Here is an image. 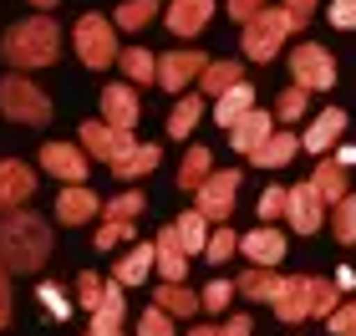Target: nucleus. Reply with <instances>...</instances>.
<instances>
[{
  "label": "nucleus",
  "mask_w": 356,
  "mask_h": 336,
  "mask_svg": "<svg viewBox=\"0 0 356 336\" xmlns=\"http://www.w3.org/2000/svg\"><path fill=\"white\" fill-rule=\"evenodd\" d=\"M51 260V224L31 209L0 214V270L6 275H36Z\"/></svg>",
  "instance_id": "1"
},
{
  "label": "nucleus",
  "mask_w": 356,
  "mask_h": 336,
  "mask_svg": "<svg viewBox=\"0 0 356 336\" xmlns=\"http://www.w3.org/2000/svg\"><path fill=\"white\" fill-rule=\"evenodd\" d=\"M0 56L10 61L15 72H36V67H51L61 56V26L56 15H26V21H15L6 36H0Z\"/></svg>",
  "instance_id": "2"
},
{
  "label": "nucleus",
  "mask_w": 356,
  "mask_h": 336,
  "mask_svg": "<svg viewBox=\"0 0 356 336\" xmlns=\"http://www.w3.org/2000/svg\"><path fill=\"white\" fill-rule=\"evenodd\" d=\"M72 46H76V56H82V67H92V72H102V67H112V61L122 56V46H118V26H112V15H102V10L76 15V26H72Z\"/></svg>",
  "instance_id": "3"
},
{
  "label": "nucleus",
  "mask_w": 356,
  "mask_h": 336,
  "mask_svg": "<svg viewBox=\"0 0 356 336\" xmlns=\"http://www.w3.org/2000/svg\"><path fill=\"white\" fill-rule=\"evenodd\" d=\"M296 36V26H290L285 6H265L254 21L239 26V51H245L250 61H275V51Z\"/></svg>",
  "instance_id": "4"
},
{
  "label": "nucleus",
  "mask_w": 356,
  "mask_h": 336,
  "mask_svg": "<svg viewBox=\"0 0 356 336\" xmlns=\"http://www.w3.org/2000/svg\"><path fill=\"white\" fill-rule=\"evenodd\" d=\"M0 112H6L10 122H21V127H46L51 122V97H46L26 72H10L6 82H0Z\"/></svg>",
  "instance_id": "5"
},
{
  "label": "nucleus",
  "mask_w": 356,
  "mask_h": 336,
  "mask_svg": "<svg viewBox=\"0 0 356 336\" xmlns=\"http://www.w3.org/2000/svg\"><path fill=\"white\" fill-rule=\"evenodd\" d=\"M76 143H82V153H87V158H97V163H107V168L138 148V138H133V133H122V127H112V122H102V118H92V122L76 127Z\"/></svg>",
  "instance_id": "6"
},
{
  "label": "nucleus",
  "mask_w": 356,
  "mask_h": 336,
  "mask_svg": "<svg viewBox=\"0 0 356 336\" xmlns=\"http://www.w3.org/2000/svg\"><path fill=\"white\" fill-rule=\"evenodd\" d=\"M239 184H245V173L224 168V173H209V184L193 194V209H199L209 224H229L234 219V199H239Z\"/></svg>",
  "instance_id": "7"
},
{
  "label": "nucleus",
  "mask_w": 356,
  "mask_h": 336,
  "mask_svg": "<svg viewBox=\"0 0 356 336\" xmlns=\"http://www.w3.org/2000/svg\"><path fill=\"white\" fill-rule=\"evenodd\" d=\"M290 77H296V87H305V92H331L336 87V56L326 46L305 41V46L290 51Z\"/></svg>",
  "instance_id": "8"
},
{
  "label": "nucleus",
  "mask_w": 356,
  "mask_h": 336,
  "mask_svg": "<svg viewBox=\"0 0 356 336\" xmlns=\"http://www.w3.org/2000/svg\"><path fill=\"white\" fill-rule=\"evenodd\" d=\"M326 219H331V209H326V199L316 194L311 179L290 184V204H285V224H290V230H296V234H316Z\"/></svg>",
  "instance_id": "9"
},
{
  "label": "nucleus",
  "mask_w": 356,
  "mask_h": 336,
  "mask_svg": "<svg viewBox=\"0 0 356 336\" xmlns=\"http://www.w3.org/2000/svg\"><path fill=\"white\" fill-rule=\"evenodd\" d=\"M41 168L61 184H87L92 179V158L82 153V143H41Z\"/></svg>",
  "instance_id": "10"
},
{
  "label": "nucleus",
  "mask_w": 356,
  "mask_h": 336,
  "mask_svg": "<svg viewBox=\"0 0 356 336\" xmlns=\"http://www.w3.org/2000/svg\"><path fill=\"white\" fill-rule=\"evenodd\" d=\"M36 199V173L26 158H0V214H15Z\"/></svg>",
  "instance_id": "11"
},
{
  "label": "nucleus",
  "mask_w": 356,
  "mask_h": 336,
  "mask_svg": "<svg viewBox=\"0 0 356 336\" xmlns=\"http://www.w3.org/2000/svg\"><path fill=\"white\" fill-rule=\"evenodd\" d=\"M204 67H209L204 51H163V56H158V87L184 97L188 82H199V77H204Z\"/></svg>",
  "instance_id": "12"
},
{
  "label": "nucleus",
  "mask_w": 356,
  "mask_h": 336,
  "mask_svg": "<svg viewBox=\"0 0 356 336\" xmlns=\"http://www.w3.org/2000/svg\"><path fill=\"white\" fill-rule=\"evenodd\" d=\"M97 102H102V122L122 127V133H133L138 118H143V102H138V87L133 82H112L97 92Z\"/></svg>",
  "instance_id": "13"
},
{
  "label": "nucleus",
  "mask_w": 356,
  "mask_h": 336,
  "mask_svg": "<svg viewBox=\"0 0 356 336\" xmlns=\"http://www.w3.org/2000/svg\"><path fill=\"white\" fill-rule=\"evenodd\" d=\"M311 296H316V275H285L280 296H275V321L300 326L305 316H311Z\"/></svg>",
  "instance_id": "14"
},
{
  "label": "nucleus",
  "mask_w": 356,
  "mask_h": 336,
  "mask_svg": "<svg viewBox=\"0 0 356 336\" xmlns=\"http://www.w3.org/2000/svg\"><path fill=\"white\" fill-rule=\"evenodd\" d=\"M239 255H245L250 265H265V270H280L285 260V234L275 230V224H260V230L239 234Z\"/></svg>",
  "instance_id": "15"
},
{
  "label": "nucleus",
  "mask_w": 356,
  "mask_h": 336,
  "mask_svg": "<svg viewBox=\"0 0 356 336\" xmlns=\"http://www.w3.org/2000/svg\"><path fill=\"white\" fill-rule=\"evenodd\" d=\"M67 230H76V224H87V219H97L102 214V199L92 194L87 184H61V194H56V209H51Z\"/></svg>",
  "instance_id": "16"
},
{
  "label": "nucleus",
  "mask_w": 356,
  "mask_h": 336,
  "mask_svg": "<svg viewBox=\"0 0 356 336\" xmlns=\"http://www.w3.org/2000/svg\"><path fill=\"white\" fill-rule=\"evenodd\" d=\"M270 138H275V112H265V107H254L250 118H239V122L229 127L234 153H245V158H254V153H260Z\"/></svg>",
  "instance_id": "17"
},
{
  "label": "nucleus",
  "mask_w": 356,
  "mask_h": 336,
  "mask_svg": "<svg viewBox=\"0 0 356 336\" xmlns=\"http://www.w3.org/2000/svg\"><path fill=\"white\" fill-rule=\"evenodd\" d=\"M209 21H214V0H168L163 10V26L173 36H199Z\"/></svg>",
  "instance_id": "18"
},
{
  "label": "nucleus",
  "mask_w": 356,
  "mask_h": 336,
  "mask_svg": "<svg viewBox=\"0 0 356 336\" xmlns=\"http://www.w3.org/2000/svg\"><path fill=\"white\" fill-rule=\"evenodd\" d=\"M153 250H158V275L163 280H184L188 275V250H184V239H178V224H163V230L153 234Z\"/></svg>",
  "instance_id": "19"
},
{
  "label": "nucleus",
  "mask_w": 356,
  "mask_h": 336,
  "mask_svg": "<svg viewBox=\"0 0 356 336\" xmlns=\"http://www.w3.org/2000/svg\"><path fill=\"white\" fill-rule=\"evenodd\" d=\"M341 133H346V112L341 107H326V112H316V122L300 133V148L305 153H331L336 143H341Z\"/></svg>",
  "instance_id": "20"
},
{
  "label": "nucleus",
  "mask_w": 356,
  "mask_h": 336,
  "mask_svg": "<svg viewBox=\"0 0 356 336\" xmlns=\"http://www.w3.org/2000/svg\"><path fill=\"white\" fill-rule=\"evenodd\" d=\"M122 291L127 285H118V280H107V296H102V306L92 311V336H122V326H127V301H122Z\"/></svg>",
  "instance_id": "21"
},
{
  "label": "nucleus",
  "mask_w": 356,
  "mask_h": 336,
  "mask_svg": "<svg viewBox=\"0 0 356 336\" xmlns=\"http://www.w3.org/2000/svg\"><path fill=\"white\" fill-rule=\"evenodd\" d=\"M280 270H265V265H245L234 275V291L245 301H265V306H275V296H280Z\"/></svg>",
  "instance_id": "22"
},
{
  "label": "nucleus",
  "mask_w": 356,
  "mask_h": 336,
  "mask_svg": "<svg viewBox=\"0 0 356 336\" xmlns=\"http://www.w3.org/2000/svg\"><path fill=\"white\" fill-rule=\"evenodd\" d=\"M153 270H158V250H153V239H148V245L138 239V245H127V255L118 260L112 280H118V285H143V280L153 275Z\"/></svg>",
  "instance_id": "23"
},
{
  "label": "nucleus",
  "mask_w": 356,
  "mask_h": 336,
  "mask_svg": "<svg viewBox=\"0 0 356 336\" xmlns=\"http://www.w3.org/2000/svg\"><path fill=\"white\" fill-rule=\"evenodd\" d=\"M311 184H316V194L326 199V209H336V204L351 194V173H346V163H336V158H321Z\"/></svg>",
  "instance_id": "24"
},
{
  "label": "nucleus",
  "mask_w": 356,
  "mask_h": 336,
  "mask_svg": "<svg viewBox=\"0 0 356 336\" xmlns=\"http://www.w3.org/2000/svg\"><path fill=\"white\" fill-rule=\"evenodd\" d=\"M245 82V61L239 56H224V61H209L204 77H199V97H224L229 87Z\"/></svg>",
  "instance_id": "25"
},
{
  "label": "nucleus",
  "mask_w": 356,
  "mask_h": 336,
  "mask_svg": "<svg viewBox=\"0 0 356 336\" xmlns=\"http://www.w3.org/2000/svg\"><path fill=\"white\" fill-rule=\"evenodd\" d=\"M209 173H214V153H209L204 143H193V148L184 153V163H178V173H173V184L184 189V194H199V189L209 184Z\"/></svg>",
  "instance_id": "26"
},
{
  "label": "nucleus",
  "mask_w": 356,
  "mask_h": 336,
  "mask_svg": "<svg viewBox=\"0 0 356 336\" xmlns=\"http://www.w3.org/2000/svg\"><path fill=\"white\" fill-rule=\"evenodd\" d=\"M153 306H158V311H168L173 321H193V311H204V306H199V296H193L184 280H178V285L163 280V285L153 291Z\"/></svg>",
  "instance_id": "27"
},
{
  "label": "nucleus",
  "mask_w": 356,
  "mask_h": 336,
  "mask_svg": "<svg viewBox=\"0 0 356 336\" xmlns=\"http://www.w3.org/2000/svg\"><path fill=\"white\" fill-rule=\"evenodd\" d=\"M158 163H163V148H158V143H138V148L127 153V158H118V163H112V179H122V184H138L143 173H153Z\"/></svg>",
  "instance_id": "28"
},
{
  "label": "nucleus",
  "mask_w": 356,
  "mask_h": 336,
  "mask_svg": "<svg viewBox=\"0 0 356 336\" xmlns=\"http://www.w3.org/2000/svg\"><path fill=\"white\" fill-rule=\"evenodd\" d=\"M250 112H254V87L250 82H239V87L224 92V97H214V122L224 127V133H229L239 118H250Z\"/></svg>",
  "instance_id": "29"
},
{
  "label": "nucleus",
  "mask_w": 356,
  "mask_h": 336,
  "mask_svg": "<svg viewBox=\"0 0 356 336\" xmlns=\"http://www.w3.org/2000/svg\"><path fill=\"white\" fill-rule=\"evenodd\" d=\"M118 67H122V77H127L133 87H153V82H158V56L148 51V46H122Z\"/></svg>",
  "instance_id": "30"
},
{
  "label": "nucleus",
  "mask_w": 356,
  "mask_h": 336,
  "mask_svg": "<svg viewBox=\"0 0 356 336\" xmlns=\"http://www.w3.org/2000/svg\"><path fill=\"white\" fill-rule=\"evenodd\" d=\"M199 118H204V97H199V92H184V97L173 102V112H168V138L184 143L193 127H199Z\"/></svg>",
  "instance_id": "31"
},
{
  "label": "nucleus",
  "mask_w": 356,
  "mask_h": 336,
  "mask_svg": "<svg viewBox=\"0 0 356 336\" xmlns=\"http://www.w3.org/2000/svg\"><path fill=\"white\" fill-rule=\"evenodd\" d=\"M296 153H300V133H275V138L265 143V148H260V153L250 158V163L270 173V168H285V163H290V158H296Z\"/></svg>",
  "instance_id": "32"
},
{
  "label": "nucleus",
  "mask_w": 356,
  "mask_h": 336,
  "mask_svg": "<svg viewBox=\"0 0 356 336\" xmlns=\"http://www.w3.org/2000/svg\"><path fill=\"white\" fill-rule=\"evenodd\" d=\"M148 209V194H143L138 184H127L118 199H107L102 204V219H122V224H138V214Z\"/></svg>",
  "instance_id": "33"
},
{
  "label": "nucleus",
  "mask_w": 356,
  "mask_h": 336,
  "mask_svg": "<svg viewBox=\"0 0 356 336\" xmlns=\"http://www.w3.org/2000/svg\"><path fill=\"white\" fill-rule=\"evenodd\" d=\"M158 10H163L158 0H122V6L112 10V26H118V31H143Z\"/></svg>",
  "instance_id": "34"
},
{
  "label": "nucleus",
  "mask_w": 356,
  "mask_h": 336,
  "mask_svg": "<svg viewBox=\"0 0 356 336\" xmlns=\"http://www.w3.org/2000/svg\"><path fill=\"white\" fill-rule=\"evenodd\" d=\"M209 234H214V224H209L199 209H188V214H178V239H184V250L188 255H204L209 245Z\"/></svg>",
  "instance_id": "35"
},
{
  "label": "nucleus",
  "mask_w": 356,
  "mask_h": 336,
  "mask_svg": "<svg viewBox=\"0 0 356 336\" xmlns=\"http://www.w3.org/2000/svg\"><path fill=\"white\" fill-rule=\"evenodd\" d=\"M97 250H122V245H138V224H122V219H102L92 234Z\"/></svg>",
  "instance_id": "36"
},
{
  "label": "nucleus",
  "mask_w": 356,
  "mask_h": 336,
  "mask_svg": "<svg viewBox=\"0 0 356 336\" xmlns=\"http://www.w3.org/2000/svg\"><path fill=\"white\" fill-rule=\"evenodd\" d=\"M331 234H336V245H346V250L356 245V189L331 209Z\"/></svg>",
  "instance_id": "37"
},
{
  "label": "nucleus",
  "mask_w": 356,
  "mask_h": 336,
  "mask_svg": "<svg viewBox=\"0 0 356 336\" xmlns=\"http://www.w3.org/2000/svg\"><path fill=\"white\" fill-rule=\"evenodd\" d=\"M234 250H239L234 224H214V234H209V245H204V260L209 265H224V260H234Z\"/></svg>",
  "instance_id": "38"
},
{
  "label": "nucleus",
  "mask_w": 356,
  "mask_h": 336,
  "mask_svg": "<svg viewBox=\"0 0 356 336\" xmlns=\"http://www.w3.org/2000/svg\"><path fill=\"white\" fill-rule=\"evenodd\" d=\"M305 107H311V92L290 82L280 97H275V122H300V118H305Z\"/></svg>",
  "instance_id": "39"
},
{
  "label": "nucleus",
  "mask_w": 356,
  "mask_h": 336,
  "mask_svg": "<svg viewBox=\"0 0 356 336\" xmlns=\"http://www.w3.org/2000/svg\"><path fill=\"white\" fill-rule=\"evenodd\" d=\"M234 296H239V291H234V280H224V275H219V280H209L204 291H199V306H204L209 316H224Z\"/></svg>",
  "instance_id": "40"
},
{
  "label": "nucleus",
  "mask_w": 356,
  "mask_h": 336,
  "mask_svg": "<svg viewBox=\"0 0 356 336\" xmlns=\"http://www.w3.org/2000/svg\"><path fill=\"white\" fill-rule=\"evenodd\" d=\"M285 204H290V189L285 184H270L260 204H254V214H260V224H275V219H285Z\"/></svg>",
  "instance_id": "41"
},
{
  "label": "nucleus",
  "mask_w": 356,
  "mask_h": 336,
  "mask_svg": "<svg viewBox=\"0 0 356 336\" xmlns=\"http://www.w3.org/2000/svg\"><path fill=\"white\" fill-rule=\"evenodd\" d=\"M102 296H107V280L97 275V270H82V275H76V306L97 311V306H102Z\"/></svg>",
  "instance_id": "42"
},
{
  "label": "nucleus",
  "mask_w": 356,
  "mask_h": 336,
  "mask_svg": "<svg viewBox=\"0 0 356 336\" xmlns=\"http://www.w3.org/2000/svg\"><path fill=\"white\" fill-rule=\"evenodd\" d=\"M341 285H336V280H321L316 275V296H311V316H321V321H326V316L336 311V306H341Z\"/></svg>",
  "instance_id": "43"
},
{
  "label": "nucleus",
  "mask_w": 356,
  "mask_h": 336,
  "mask_svg": "<svg viewBox=\"0 0 356 336\" xmlns=\"http://www.w3.org/2000/svg\"><path fill=\"white\" fill-rule=\"evenodd\" d=\"M326 331H331V336H356V296H346L341 306L326 316Z\"/></svg>",
  "instance_id": "44"
},
{
  "label": "nucleus",
  "mask_w": 356,
  "mask_h": 336,
  "mask_svg": "<svg viewBox=\"0 0 356 336\" xmlns=\"http://www.w3.org/2000/svg\"><path fill=\"white\" fill-rule=\"evenodd\" d=\"M138 336H178V331H173V316L158 311V306H148V311L138 316Z\"/></svg>",
  "instance_id": "45"
},
{
  "label": "nucleus",
  "mask_w": 356,
  "mask_h": 336,
  "mask_svg": "<svg viewBox=\"0 0 356 336\" xmlns=\"http://www.w3.org/2000/svg\"><path fill=\"white\" fill-rule=\"evenodd\" d=\"M36 296H41V306L51 311L56 321H67V316H72V301H67V291H61V285H51V280H41V291H36Z\"/></svg>",
  "instance_id": "46"
},
{
  "label": "nucleus",
  "mask_w": 356,
  "mask_h": 336,
  "mask_svg": "<svg viewBox=\"0 0 356 336\" xmlns=\"http://www.w3.org/2000/svg\"><path fill=\"white\" fill-rule=\"evenodd\" d=\"M280 6H285V15H290V26L305 31V26L316 21V6H321V0H280Z\"/></svg>",
  "instance_id": "47"
},
{
  "label": "nucleus",
  "mask_w": 356,
  "mask_h": 336,
  "mask_svg": "<svg viewBox=\"0 0 356 336\" xmlns=\"http://www.w3.org/2000/svg\"><path fill=\"white\" fill-rule=\"evenodd\" d=\"M331 26L336 31H356V0H331Z\"/></svg>",
  "instance_id": "48"
},
{
  "label": "nucleus",
  "mask_w": 356,
  "mask_h": 336,
  "mask_svg": "<svg viewBox=\"0 0 356 336\" xmlns=\"http://www.w3.org/2000/svg\"><path fill=\"white\" fill-rule=\"evenodd\" d=\"M260 10H265V0H229V21H239V26L254 21Z\"/></svg>",
  "instance_id": "49"
},
{
  "label": "nucleus",
  "mask_w": 356,
  "mask_h": 336,
  "mask_svg": "<svg viewBox=\"0 0 356 336\" xmlns=\"http://www.w3.org/2000/svg\"><path fill=\"white\" fill-rule=\"evenodd\" d=\"M10 316H15V301H10V275L0 270V331L10 326Z\"/></svg>",
  "instance_id": "50"
},
{
  "label": "nucleus",
  "mask_w": 356,
  "mask_h": 336,
  "mask_svg": "<svg viewBox=\"0 0 356 336\" xmlns=\"http://www.w3.org/2000/svg\"><path fill=\"white\" fill-rule=\"evenodd\" d=\"M219 336H254V321H250V316H245V311H234V316H229V321H224V326H219Z\"/></svg>",
  "instance_id": "51"
},
{
  "label": "nucleus",
  "mask_w": 356,
  "mask_h": 336,
  "mask_svg": "<svg viewBox=\"0 0 356 336\" xmlns=\"http://www.w3.org/2000/svg\"><path fill=\"white\" fill-rule=\"evenodd\" d=\"M336 163H346V168L356 163V143H346V148H336Z\"/></svg>",
  "instance_id": "52"
},
{
  "label": "nucleus",
  "mask_w": 356,
  "mask_h": 336,
  "mask_svg": "<svg viewBox=\"0 0 356 336\" xmlns=\"http://www.w3.org/2000/svg\"><path fill=\"white\" fill-rule=\"evenodd\" d=\"M188 336H219V326H209V321H193V326H188Z\"/></svg>",
  "instance_id": "53"
},
{
  "label": "nucleus",
  "mask_w": 356,
  "mask_h": 336,
  "mask_svg": "<svg viewBox=\"0 0 356 336\" xmlns=\"http://www.w3.org/2000/svg\"><path fill=\"white\" fill-rule=\"evenodd\" d=\"M56 6H61V0H31V10H41V15H51Z\"/></svg>",
  "instance_id": "54"
},
{
  "label": "nucleus",
  "mask_w": 356,
  "mask_h": 336,
  "mask_svg": "<svg viewBox=\"0 0 356 336\" xmlns=\"http://www.w3.org/2000/svg\"><path fill=\"white\" fill-rule=\"evenodd\" d=\"M87 336H92V331H87Z\"/></svg>",
  "instance_id": "55"
}]
</instances>
